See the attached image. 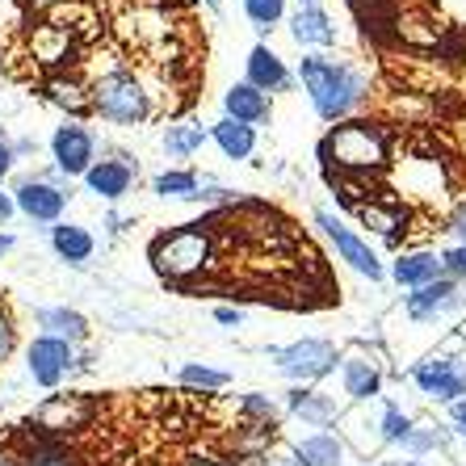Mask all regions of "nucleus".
<instances>
[{"mask_svg":"<svg viewBox=\"0 0 466 466\" xmlns=\"http://www.w3.org/2000/svg\"><path fill=\"white\" fill-rule=\"evenodd\" d=\"M294 80L303 85L311 109L324 122H349L370 97V76L337 55H303Z\"/></svg>","mask_w":466,"mask_h":466,"instance_id":"nucleus-1","label":"nucleus"},{"mask_svg":"<svg viewBox=\"0 0 466 466\" xmlns=\"http://www.w3.org/2000/svg\"><path fill=\"white\" fill-rule=\"evenodd\" d=\"M319 160H324L328 173H349L366 181V177H379L390 160V135L379 127V122L366 118H349L337 122V127L324 135L319 143Z\"/></svg>","mask_w":466,"mask_h":466,"instance_id":"nucleus-2","label":"nucleus"},{"mask_svg":"<svg viewBox=\"0 0 466 466\" xmlns=\"http://www.w3.org/2000/svg\"><path fill=\"white\" fill-rule=\"evenodd\" d=\"M152 257L156 273L164 282L173 286H189L198 278H207L215 269L218 260V248H215V223L210 218H198V223H185V228H173V231H160L152 239Z\"/></svg>","mask_w":466,"mask_h":466,"instance_id":"nucleus-3","label":"nucleus"},{"mask_svg":"<svg viewBox=\"0 0 466 466\" xmlns=\"http://www.w3.org/2000/svg\"><path fill=\"white\" fill-rule=\"evenodd\" d=\"M88 106L109 127H143L156 114V93L130 64H114L88 80Z\"/></svg>","mask_w":466,"mask_h":466,"instance_id":"nucleus-4","label":"nucleus"},{"mask_svg":"<svg viewBox=\"0 0 466 466\" xmlns=\"http://www.w3.org/2000/svg\"><path fill=\"white\" fill-rule=\"evenodd\" d=\"M273 366L282 379H290L294 387H315V382H324L328 374H337L340 366V353L332 340L324 337H303L294 340V345H282V349H269Z\"/></svg>","mask_w":466,"mask_h":466,"instance_id":"nucleus-5","label":"nucleus"},{"mask_svg":"<svg viewBox=\"0 0 466 466\" xmlns=\"http://www.w3.org/2000/svg\"><path fill=\"white\" fill-rule=\"evenodd\" d=\"M93 412H97V403L85 400V395H46L25 420V429L38 437H51V441H67L72 433L88 429Z\"/></svg>","mask_w":466,"mask_h":466,"instance_id":"nucleus-6","label":"nucleus"},{"mask_svg":"<svg viewBox=\"0 0 466 466\" xmlns=\"http://www.w3.org/2000/svg\"><path fill=\"white\" fill-rule=\"evenodd\" d=\"M76 345H67V340L59 337H46V332H38V337L25 345V374H30L34 387L43 390H59L72 374H76Z\"/></svg>","mask_w":466,"mask_h":466,"instance_id":"nucleus-7","label":"nucleus"},{"mask_svg":"<svg viewBox=\"0 0 466 466\" xmlns=\"http://www.w3.org/2000/svg\"><path fill=\"white\" fill-rule=\"evenodd\" d=\"M13 207L17 215L38 223V228H51L64 218V210L72 207V185H55V181H43V177H22V181H13Z\"/></svg>","mask_w":466,"mask_h":466,"instance_id":"nucleus-8","label":"nucleus"},{"mask_svg":"<svg viewBox=\"0 0 466 466\" xmlns=\"http://www.w3.org/2000/svg\"><path fill=\"white\" fill-rule=\"evenodd\" d=\"M46 152H51V164L67 181H76V177H85L88 168H93V160H97V135H93V127H85V122L64 118L51 130Z\"/></svg>","mask_w":466,"mask_h":466,"instance_id":"nucleus-9","label":"nucleus"},{"mask_svg":"<svg viewBox=\"0 0 466 466\" xmlns=\"http://www.w3.org/2000/svg\"><path fill=\"white\" fill-rule=\"evenodd\" d=\"M135 177H139V160L130 152H118V147H106L80 181H85V189L97 198V202L114 207V202H122V198L135 189Z\"/></svg>","mask_w":466,"mask_h":466,"instance_id":"nucleus-10","label":"nucleus"},{"mask_svg":"<svg viewBox=\"0 0 466 466\" xmlns=\"http://www.w3.org/2000/svg\"><path fill=\"white\" fill-rule=\"evenodd\" d=\"M315 223L324 228V236L332 239V248H337V257L345 260L349 269L361 273V278H370V282H382V260L374 257V248H370L358 231L349 228L345 218H337L332 210H315Z\"/></svg>","mask_w":466,"mask_h":466,"instance_id":"nucleus-11","label":"nucleus"},{"mask_svg":"<svg viewBox=\"0 0 466 466\" xmlns=\"http://www.w3.org/2000/svg\"><path fill=\"white\" fill-rule=\"evenodd\" d=\"M412 382L420 387V395H429V400L437 403H458L466 400V366L458 358H429L420 361V366L412 370Z\"/></svg>","mask_w":466,"mask_h":466,"instance_id":"nucleus-12","label":"nucleus"},{"mask_svg":"<svg viewBox=\"0 0 466 466\" xmlns=\"http://www.w3.org/2000/svg\"><path fill=\"white\" fill-rule=\"evenodd\" d=\"M462 286L454 282V278H437V282L420 286V290H408V299H403V311H408V319H416V324H437L441 315H454L462 311Z\"/></svg>","mask_w":466,"mask_h":466,"instance_id":"nucleus-13","label":"nucleus"},{"mask_svg":"<svg viewBox=\"0 0 466 466\" xmlns=\"http://www.w3.org/2000/svg\"><path fill=\"white\" fill-rule=\"evenodd\" d=\"M290 38L307 51H324V46H337V22L328 17L319 0H299L290 13Z\"/></svg>","mask_w":466,"mask_h":466,"instance_id":"nucleus-14","label":"nucleus"},{"mask_svg":"<svg viewBox=\"0 0 466 466\" xmlns=\"http://www.w3.org/2000/svg\"><path fill=\"white\" fill-rule=\"evenodd\" d=\"M244 80H248L252 88H260L265 97H273V93H290L294 72L286 67V59L273 51L269 43H257L248 51V59H244Z\"/></svg>","mask_w":466,"mask_h":466,"instance_id":"nucleus-15","label":"nucleus"},{"mask_svg":"<svg viewBox=\"0 0 466 466\" xmlns=\"http://www.w3.org/2000/svg\"><path fill=\"white\" fill-rule=\"evenodd\" d=\"M9 441L22 450V466H85V458L72 450L67 441H51V437H38L30 429H13Z\"/></svg>","mask_w":466,"mask_h":466,"instance_id":"nucleus-16","label":"nucleus"},{"mask_svg":"<svg viewBox=\"0 0 466 466\" xmlns=\"http://www.w3.org/2000/svg\"><path fill=\"white\" fill-rule=\"evenodd\" d=\"M46 244H51L55 257L64 260V265H72V269H85L88 260H93V252H97L93 231L80 228V223H67V218H59V223L46 228Z\"/></svg>","mask_w":466,"mask_h":466,"instance_id":"nucleus-17","label":"nucleus"},{"mask_svg":"<svg viewBox=\"0 0 466 466\" xmlns=\"http://www.w3.org/2000/svg\"><path fill=\"white\" fill-rule=\"evenodd\" d=\"M34 324H38V332L59 337V340H67V345H76V349H85L88 337H93L88 315L76 311V307H38V311H34Z\"/></svg>","mask_w":466,"mask_h":466,"instance_id":"nucleus-18","label":"nucleus"},{"mask_svg":"<svg viewBox=\"0 0 466 466\" xmlns=\"http://www.w3.org/2000/svg\"><path fill=\"white\" fill-rule=\"evenodd\" d=\"M43 97L51 101L55 109H64L72 122H85L88 114H93V106H88V80H80L76 72H55V76H46Z\"/></svg>","mask_w":466,"mask_h":466,"instance_id":"nucleus-19","label":"nucleus"},{"mask_svg":"<svg viewBox=\"0 0 466 466\" xmlns=\"http://www.w3.org/2000/svg\"><path fill=\"white\" fill-rule=\"evenodd\" d=\"M223 118L244 122V127L257 130L273 118V101L265 97L260 88H252L248 80H239V85H231L228 93H223Z\"/></svg>","mask_w":466,"mask_h":466,"instance_id":"nucleus-20","label":"nucleus"},{"mask_svg":"<svg viewBox=\"0 0 466 466\" xmlns=\"http://www.w3.org/2000/svg\"><path fill=\"white\" fill-rule=\"evenodd\" d=\"M358 218L366 223L370 231H379L387 244H400V231H408V218H412V210L403 207V202H395V198H370V202H358Z\"/></svg>","mask_w":466,"mask_h":466,"instance_id":"nucleus-21","label":"nucleus"},{"mask_svg":"<svg viewBox=\"0 0 466 466\" xmlns=\"http://www.w3.org/2000/svg\"><path fill=\"white\" fill-rule=\"evenodd\" d=\"M286 412L299 416V420L311 424V429H328V424L340 420L337 400L324 395L319 387H290V395H286Z\"/></svg>","mask_w":466,"mask_h":466,"instance_id":"nucleus-22","label":"nucleus"},{"mask_svg":"<svg viewBox=\"0 0 466 466\" xmlns=\"http://www.w3.org/2000/svg\"><path fill=\"white\" fill-rule=\"evenodd\" d=\"M390 278H395L403 290H420V286H429V282H437V278H445L441 252H429V248L400 252V257L390 260Z\"/></svg>","mask_w":466,"mask_h":466,"instance_id":"nucleus-23","label":"nucleus"},{"mask_svg":"<svg viewBox=\"0 0 466 466\" xmlns=\"http://www.w3.org/2000/svg\"><path fill=\"white\" fill-rule=\"evenodd\" d=\"M340 382H345V395L349 400H379L382 390V366L374 358H366V353H349V358H340Z\"/></svg>","mask_w":466,"mask_h":466,"instance_id":"nucleus-24","label":"nucleus"},{"mask_svg":"<svg viewBox=\"0 0 466 466\" xmlns=\"http://www.w3.org/2000/svg\"><path fill=\"white\" fill-rule=\"evenodd\" d=\"M290 458H294L299 466H345V441H340L337 433L319 429V433L303 437V441L294 445Z\"/></svg>","mask_w":466,"mask_h":466,"instance_id":"nucleus-25","label":"nucleus"},{"mask_svg":"<svg viewBox=\"0 0 466 466\" xmlns=\"http://www.w3.org/2000/svg\"><path fill=\"white\" fill-rule=\"evenodd\" d=\"M207 130H210V143H215L228 160H252V152H257V130L244 127V122L218 118L215 127H207Z\"/></svg>","mask_w":466,"mask_h":466,"instance_id":"nucleus-26","label":"nucleus"},{"mask_svg":"<svg viewBox=\"0 0 466 466\" xmlns=\"http://www.w3.org/2000/svg\"><path fill=\"white\" fill-rule=\"evenodd\" d=\"M207 139H210V130L202 127V122H189V118H181V122H168L164 127V152L173 156V160H189V156H198L202 147H207Z\"/></svg>","mask_w":466,"mask_h":466,"instance_id":"nucleus-27","label":"nucleus"},{"mask_svg":"<svg viewBox=\"0 0 466 466\" xmlns=\"http://www.w3.org/2000/svg\"><path fill=\"white\" fill-rule=\"evenodd\" d=\"M202 177L194 168H164V173L152 177V194L156 198H181V202H194Z\"/></svg>","mask_w":466,"mask_h":466,"instance_id":"nucleus-28","label":"nucleus"},{"mask_svg":"<svg viewBox=\"0 0 466 466\" xmlns=\"http://www.w3.org/2000/svg\"><path fill=\"white\" fill-rule=\"evenodd\" d=\"M34 55H38L46 67H59L67 55H72V34L51 25V22L38 25V30H34Z\"/></svg>","mask_w":466,"mask_h":466,"instance_id":"nucleus-29","label":"nucleus"},{"mask_svg":"<svg viewBox=\"0 0 466 466\" xmlns=\"http://www.w3.org/2000/svg\"><path fill=\"white\" fill-rule=\"evenodd\" d=\"M177 382H181L185 390H202V395H215V390L228 387V370H215V366H202V361H185L181 370H177Z\"/></svg>","mask_w":466,"mask_h":466,"instance_id":"nucleus-30","label":"nucleus"},{"mask_svg":"<svg viewBox=\"0 0 466 466\" xmlns=\"http://www.w3.org/2000/svg\"><path fill=\"white\" fill-rule=\"evenodd\" d=\"M239 9L257 34H273L286 22V0H239Z\"/></svg>","mask_w":466,"mask_h":466,"instance_id":"nucleus-31","label":"nucleus"},{"mask_svg":"<svg viewBox=\"0 0 466 466\" xmlns=\"http://www.w3.org/2000/svg\"><path fill=\"white\" fill-rule=\"evenodd\" d=\"M236 412L244 424H265V429H273L278 424V403L265 395V390H248V395H239Z\"/></svg>","mask_w":466,"mask_h":466,"instance_id":"nucleus-32","label":"nucleus"},{"mask_svg":"<svg viewBox=\"0 0 466 466\" xmlns=\"http://www.w3.org/2000/svg\"><path fill=\"white\" fill-rule=\"evenodd\" d=\"M408 433H412V416L403 412V408H395V403H387V408H382V420H379V437L387 445H403Z\"/></svg>","mask_w":466,"mask_h":466,"instance_id":"nucleus-33","label":"nucleus"},{"mask_svg":"<svg viewBox=\"0 0 466 466\" xmlns=\"http://www.w3.org/2000/svg\"><path fill=\"white\" fill-rule=\"evenodd\" d=\"M17 353V319H13V311H9V303L0 299V366Z\"/></svg>","mask_w":466,"mask_h":466,"instance_id":"nucleus-34","label":"nucleus"},{"mask_svg":"<svg viewBox=\"0 0 466 466\" xmlns=\"http://www.w3.org/2000/svg\"><path fill=\"white\" fill-rule=\"evenodd\" d=\"M441 441H445V433H437V429H416L412 424V433L403 437V450L412 458H420V454H429V450H437Z\"/></svg>","mask_w":466,"mask_h":466,"instance_id":"nucleus-35","label":"nucleus"},{"mask_svg":"<svg viewBox=\"0 0 466 466\" xmlns=\"http://www.w3.org/2000/svg\"><path fill=\"white\" fill-rule=\"evenodd\" d=\"M441 269H445V278L462 282V278H466V244H454V248L441 252Z\"/></svg>","mask_w":466,"mask_h":466,"instance_id":"nucleus-36","label":"nucleus"},{"mask_svg":"<svg viewBox=\"0 0 466 466\" xmlns=\"http://www.w3.org/2000/svg\"><path fill=\"white\" fill-rule=\"evenodd\" d=\"M13 168H17V156H13V135L0 127V185L9 181Z\"/></svg>","mask_w":466,"mask_h":466,"instance_id":"nucleus-37","label":"nucleus"},{"mask_svg":"<svg viewBox=\"0 0 466 466\" xmlns=\"http://www.w3.org/2000/svg\"><path fill=\"white\" fill-rule=\"evenodd\" d=\"M450 231L458 236V244H466V198L454 207V215H450Z\"/></svg>","mask_w":466,"mask_h":466,"instance_id":"nucleus-38","label":"nucleus"},{"mask_svg":"<svg viewBox=\"0 0 466 466\" xmlns=\"http://www.w3.org/2000/svg\"><path fill=\"white\" fill-rule=\"evenodd\" d=\"M450 429H454L458 437H466V400L450 403Z\"/></svg>","mask_w":466,"mask_h":466,"instance_id":"nucleus-39","label":"nucleus"},{"mask_svg":"<svg viewBox=\"0 0 466 466\" xmlns=\"http://www.w3.org/2000/svg\"><path fill=\"white\" fill-rule=\"evenodd\" d=\"M34 152H38V139H34V135L13 139V156H17V160H22V156H34Z\"/></svg>","mask_w":466,"mask_h":466,"instance_id":"nucleus-40","label":"nucleus"},{"mask_svg":"<svg viewBox=\"0 0 466 466\" xmlns=\"http://www.w3.org/2000/svg\"><path fill=\"white\" fill-rule=\"evenodd\" d=\"M215 319L218 324H228V328H236L239 319H244V311H239V307H215Z\"/></svg>","mask_w":466,"mask_h":466,"instance_id":"nucleus-41","label":"nucleus"},{"mask_svg":"<svg viewBox=\"0 0 466 466\" xmlns=\"http://www.w3.org/2000/svg\"><path fill=\"white\" fill-rule=\"evenodd\" d=\"M13 215H17V207H13V194L5 189V185H0V228H5Z\"/></svg>","mask_w":466,"mask_h":466,"instance_id":"nucleus-42","label":"nucleus"},{"mask_svg":"<svg viewBox=\"0 0 466 466\" xmlns=\"http://www.w3.org/2000/svg\"><path fill=\"white\" fill-rule=\"evenodd\" d=\"M13 248H17V236H9V231H0V257H9Z\"/></svg>","mask_w":466,"mask_h":466,"instance_id":"nucleus-43","label":"nucleus"},{"mask_svg":"<svg viewBox=\"0 0 466 466\" xmlns=\"http://www.w3.org/2000/svg\"><path fill=\"white\" fill-rule=\"evenodd\" d=\"M185 466H223L218 458H194V462H185Z\"/></svg>","mask_w":466,"mask_h":466,"instance_id":"nucleus-44","label":"nucleus"},{"mask_svg":"<svg viewBox=\"0 0 466 466\" xmlns=\"http://www.w3.org/2000/svg\"><path fill=\"white\" fill-rule=\"evenodd\" d=\"M382 466H420L416 458H408V462H382Z\"/></svg>","mask_w":466,"mask_h":466,"instance_id":"nucleus-45","label":"nucleus"},{"mask_svg":"<svg viewBox=\"0 0 466 466\" xmlns=\"http://www.w3.org/2000/svg\"><path fill=\"white\" fill-rule=\"evenodd\" d=\"M34 5H46V9H55V5H64V0H34Z\"/></svg>","mask_w":466,"mask_h":466,"instance_id":"nucleus-46","label":"nucleus"},{"mask_svg":"<svg viewBox=\"0 0 466 466\" xmlns=\"http://www.w3.org/2000/svg\"><path fill=\"white\" fill-rule=\"evenodd\" d=\"M273 466H299V462H294V458H278V462H273Z\"/></svg>","mask_w":466,"mask_h":466,"instance_id":"nucleus-47","label":"nucleus"},{"mask_svg":"<svg viewBox=\"0 0 466 466\" xmlns=\"http://www.w3.org/2000/svg\"><path fill=\"white\" fill-rule=\"evenodd\" d=\"M202 5H207V9H215V13H218V0H202Z\"/></svg>","mask_w":466,"mask_h":466,"instance_id":"nucleus-48","label":"nucleus"}]
</instances>
